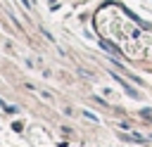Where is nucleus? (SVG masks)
Wrapping results in <instances>:
<instances>
[{
  "label": "nucleus",
  "instance_id": "obj_6",
  "mask_svg": "<svg viewBox=\"0 0 152 147\" xmlns=\"http://www.w3.org/2000/svg\"><path fill=\"white\" fill-rule=\"evenodd\" d=\"M21 2H24V5H26V7H31V0H21Z\"/></svg>",
  "mask_w": 152,
  "mask_h": 147
},
{
  "label": "nucleus",
  "instance_id": "obj_3",
  "mask_svg": "<svg viewBox=\"0 0 152 147\" xmlns=\"http://www.w3.org/2000/svg\"><path fill=\"white\" fill-rule=\"evenodd\" d=\"M0 107H2V109H5L7 114H17V109H14V107H10V104H7L5 100H0Z\"/></svg>",
  "mask_w": 152,
  "mask_h": 147
},
{
  "label": "nucleus",
  "instance_id": "obj_1",
  "mask_svg": "<svg viewBox=\"0 0 152 147\" xmlns=\"http://www.w3.org/2000/svg\"><path fill=\"white\" fill-rule=\"evenodd\" d=\"M112 76H114V74H112ZM114 78H116V81H119V85H121V88H124V90H126V92H128V95H131V97H138V92H135V90H133V88H131V85H128V83H126V81H121V78H119V76H114Z\"/></svg>",
  "mask_w": 152,
  "mask_h": 147
},
{
  "label": "nucleus",
  "instance_id": "obj_2",
  "mask_svg": "<svg viewBox=\"0 0 152 147\" xmlns=\"http://www.w3.org/2000/svg\"><path fill=\"white\" fill-rule=\"evenodd\" d=\"M100 47H104V50H109L112 55H121V52H119V47H114V45H112V43H107V40H100Z\"/></svg>",
  "mask_w": 152,
  "mask_h": 147
},
{
  "label": "nucleus",
  "instance_id": "obj_5",
  "mask_svg": "<svg viewBox=\"0 0 152 147\" xmlns=\"http://www.w3.org/2000/svg\"><path fill=\"white\" fill-rule=\"evenodd\" d=\"M12 130H17V133H19V130H24V123H21V121H19V123H14V126H12Z\"/></svg>",
  "mask_w": 152,
  "mask_h": 147
},
{
  "label": "nucleus",
  "instance_id": "obj_4",
  "mask_svg": "<svg viewBox=\"0 0 152 147\" xmlns=\"http://www.w3.org/2000/svg\"><path fill=\"white\" fill-rule=\"evenodd\" d=\"M124 138H126V140H135V142H145V138H142V135H135V133H133V135H124Z\"/></svg>",
  "mask_w": 152,
  "mask_h": 147
}]
</instances>
